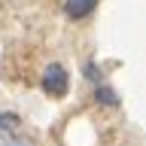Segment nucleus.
<instances>
[{
  "label": "nucleus",
  "instance_id": "nucleus-2",
  "mask_svg": "<svg viewBox=\"0 0 146 146\" xmlns=\"http://www.w3.org/2000/svg\"><path fill=\"white\" fill-rule=\"evenodd\" d=\"M94 6H98V0H64V12H67V18H73V21L91 15Z\"/></svg>",
  "mask_w": 146,
  "mask_h": 146
},
{
  "label": "nucleus",
  "instance_id": "nucleus-1",
  "mask_svg": "<svg viewBox=\"0 0 146 146\" xmlns=\"http://www.w3.org/2000/svg\"><path fill=\"white\" fill-rule=\"evenodd\" d=\"M43 91L49 98H64L70 91V76H67V70L61 64H49L43 70Z\"/></svg>",
  "mask_w": 146,
  "mask_h": 146
},
{
  "label": "nucleus",
  "instance_id": "nucleus-4",
  "mask_svg": "<svg viewBox=\"0 0 146 146\" xmlns=\"http://www.w3.org/2000/svg\"><path fill=\"white\" fill-rule=\"evenodd\" d=\"M94 100H98V104H107V107H119V94L110 88V85H98V88H94Z\"/></svg>",
  "mask_w": 146,
  "mask_h": 146
},
{
  "label": "nucleus",
  "instance_id": "nucleus-3",
  "mask_svg": "<svg viewBox=\"0 0 146 146\" xmlns=\"http://www.w3.org/2000/svg\"><path fill=\"white\" fill-rule=\"evenodd\" d=\"M0 146H34V140L25 137L21 131H12V128L0 125Z\"/></svg>",
  "mask_w": 146,
  "mask_h": 146
},
{
  "label": "nucleus",
  "instance_id": "nucleus-5",
  "mask_svg": "<svg viewBox=\"0 0 146 146\" xmlns=\"http://www.w3.org/2000/svg\"><path fill=\"white\" fill-rule=\"evenodd\" d=\"M85 76H88V79H94V82L100 79V73H98V67H94V64H91V61L85 64Z\"/></svg>",
  "mask_w": 146,
  "mask_h": 146
}]
</instances>
